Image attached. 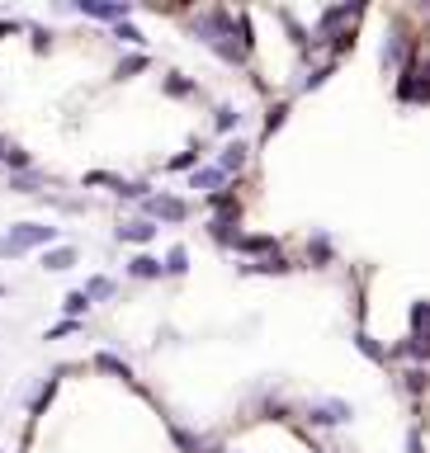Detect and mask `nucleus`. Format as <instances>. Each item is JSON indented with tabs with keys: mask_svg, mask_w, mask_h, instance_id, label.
Wrapping results in <instances>:
<instances>
[{
	"mask_svg": "<svg viewBox=\"0 0 430 453\" xmlns=\"http://www.w3.org/2000/svg\"><path fill=\"white\" fill-rule=\"evenodd\" d=\"M213 123H218V128H223V132H227V128L237 123V109H218V113H213Z\"/></svg>",
	"mask_w": 430,
	"mask_h": 453,
	"instance_id": "9b49d317",
	"label": "nucleus"
},
{
	"mask_svg": "<svg viewBox=\"0 0 430 453\" xmlns=\"http://www.w3.org/2000/svg\"><path fill=\"white\" fill-rule=\"evenodd\" d=\"M118 236H123V241H152V236H156V227H152V222H128Z\"/></svg>",
	"mask_w": 430,
	"mask_h": 453,
	"instance_id": "20e7f679",
	"label": "nucleus"
},
{
	"mask_svg": "<svg viewBox=\"0 0 430 453\" xmlns=\"http://www.w3.org/2000/svg\"><path fill=\"white\" fill-rule=\"evenodd\" d=\"M152 213H156V218H171V222H180L185 218V204H180V199H152Z\"/></svg>",
	"mask_w": 430,
	"mask_h": 453,
	"instance_id": "7ed1b4c3",
	"label": "nucleus"
},
{
	"mask_svg": "<svg viewBox=\"0 0 430 453\" xmlns=\"http://www.w3.org/2000/svg\"><path fill=\"white\" fill-rule=\"evenodd\" d=\"M0 293H5V288H0Z\"/></svg>",
	"mask_w": 430,
	"mask_h": 453,
	"instance_id": "4468645a",
	"label": "nucleus"
},
{
	"mask_svg": "<svg viewBox=\"0 0 430 453\" xmlns=\"http://www.w3.org/2000/svg\"><path fill=\"white\" fill-rule=\"evenodd\" d=\"M80 10H85V15H99V19H123L128 15V5H90V0H85Z\"/></svg>",
	"mask_w": 430,
	"mask_h": 453,
	"instance_id": "423d86ee",
	"label": "nucleus"
},
{
	"mask_svg": "<svg viewBox=\"0 0 430 453\" xmlns=\"http://www.w3.org/2000/svg\"><path fill=\"white\" fill-rule=\"evenodd\" d=\"M185 265H190V255H185V250H171V260H166V269H171V274H180V269H185Z\"/></svg>",
	"mask_w": 430,
	"mask_h": 453,
	"instance_id": "9d476101",
	"label": "nucleus"
},
{
	"mask_svg": "<svg viewBox=\"0 0 430 453\" xmlns=\"http://www.w3.org/2000/svg\"><path fill=\"white\" fill-rule=\"evenodd\" d=\"M109 293H113L109 279H95V283H90V297H109Z\"/></svg>",
	"mask_w": 430,
	"mask_h": 453,
	"instance_id": "ddd939ff",
	"label": "nucleus"
},
{
	"mask_svg": "<svg viewBox=\"0 0 430 453\" xmlns=\"http://www.w3.org/2000/svg\"><path fill=\"white\" fill-rule=\"evenodd\" d=\"M241 161H246V147H241V142H232V147L223 151V170H237Z\"/></svg>",
	"mask_w": 430,
	"mask_h": 453,
	"instance_id": "1a4fd4ad",
	"label": "nucleus"
},
{
	"mask_svg": "<svg viewBox=\"0 0 430 453\" xmlns=\"http://www.w3.org/2000/svg\"><path fill=\"white\" fill-rule=\"evenodd\" d=\"M312 421L317 425H340V421H350V407H345V402H321V407H312Z\"/></svg>",
	"mask_w": 430,
	"mask_h": 453,
	"instance_id": "f03ea898",
	"label": "nucleus"
},
{
	"mask_svg": "<svg viewBox=\"0 0 430 453\" xmlns=\"http://www.w3.org/2000/svg\"><path fill=\"white\" fill-rule=\"evenodd\" d=\"M43 241H52V227L24 222V227H15L10 236H0V255H19V250H29V246H43Z\"/></svg>",
	"mask_w": 430,
	"mask_h": 453,
	"instance_id": "f257e3e1",
	"label": "nucleus"
},
{
	"mask_svg": "<svg viewBox=\"0 0 430 453\" xmlns=\"http://www.w3.org/2000/svg\"><path fill=\"white\" fill-rule=\"evenodd\" d=\"M85 302H90V293H71L66 297V312H85Z\"/></svg>",
	"mask_w": 430,
	"mask_h": 453,
	"instance_id": "f8f14e48",
	"label": "nucleus"
},
{
	"mask_svg": "<svg viewBox=\"0 0 430 453\" xmlns=\"http://www.w3.org/2000/svg\"><path fill=\"white\" fill-rule=\"evenodd\" d=\"M133 274H137V279H156L161 265L152 260V255H137V260H133Z\"/></svg>",
	"mask_w": 430,
	"mask_h": 453,
	"instance_id": "6e6552de",
	"label": "nucleus"
},
{
	"mask_svg": "<svg viewBox=\"0 0 430 453\" xmlns=\"http://www.w3.org/2000/svg\"><path fill=\"white\" fill-rule=\"evenodd\" d=\"M43 265H48V269H71V265H76V250H71V246L52 250V255H43Z\"/></svg>",
	"mask_w": 430,
	"mask_h": 453,
	"instance_id": "0eeeda50",
	"label": "nucleus"
},
{
	"mask_svg": "<svg viewBox=\"0 0 430 453\" xmlns=\"http://www.w3.org/2000/svg\"><path fill=\"white\" fill-rule=\"evenodd\" d=\"M227 185V170H199L194 175V189H223Z\"/></svg>",
	"mask_w": 430,
	"mask_h": 453,
	"instance_id": "39448f33",
	"label": "nucleus"
}]
</instances>
